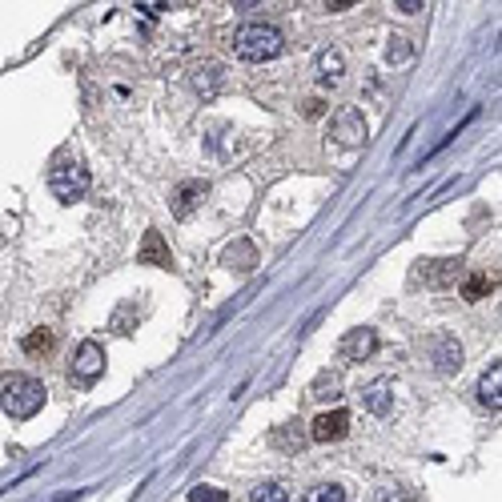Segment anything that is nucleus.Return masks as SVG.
<instances>
[{"instance_id": "1a4fd4ad", "label": "nucleus", "mask_w": 502, "mask_h": 502, "mask_svg": "<svg viewBox=\"0 0 502 502\" xmlns=\"http://www.w3.org/2000/svg\"><path fill=\"white\" fill-rule=\"evenodd\" d=\"M478 402L490 406V410H502V362L482 370V378H478Z\"/></svg>"}, {"instance_id": "6ab92c4d", "label": "nucleus", "mask_w": 502, "mask_h": 502, "mask_svg": "<svg viewBox=\"0 0 502 502\" xmlns=\"http://www.w3.org/2000/svg\"><path fill=\"white\" fill-rule=\"evenodd\" d=\"M450 277H458V261H434V269H430V285H446Z\"/></svg>"}, {"instance_id": "f03ea898", "label": "nucleus", "mask_w": 502, "mask_h": 502, "mask_svg": "<svg viewBox=\"0 0 502 502\" xmlns=\"http://www.w3.org/2000/svg\"><path fill=\"white\" fill-rule=\"evenodd\" d=\"M89 185H93V177H89L81 157H57V165H53V173H49V189L57 202H69V205L81 202V197L89 193Z\"/></svg>"}, {"instance_id": "dca6fc26", "label": "nucleus", "mask_w": 502, "mask_h": 502, "mask_svg": "<svg viewBox=\"0 0 502 502\" xmlns=\"http://www.w3.org/2000/svg\"><path fill=\"white\" fill-rule=\"evenodd\" d=\"M309 502H346V490H342V486H333V482H322V486H314V490H309Z\"/></svg>"}, {"instance_id": "0eeeda50", "label": "nucleus", "mask_w": 502, "mask_h": 502, "mask_svg": "<svg viewBox=\"0 0 502 502\" xmlns=\"http://www.w3.org/2000/svg\"><path fill=\"white\" fill-rule=\"evenodd\" d=\"M346 430H350V414L346 410H330V414H317L314 418L309 438H314V442H338Z\"/></svg>"}, {"instance_id": "9d476101", "label": "nucleus", "mask_w": 502, "mask_h": 502, "mask_svg": "<svg viewBox=\"0 0 502 502\" xmlns=\"http://www.w3.org/2000/svg\"><path fill=\"white\" fill-rule=\"evenodd\" d=\"M205 193H210L205 181H185V185H177V193H173V213H177V218H189V213L205 202Z\"/></svg>"}, {"instance_id": "20e7f679", "label": "nucleus", "mask_w": 502, "mask_h": 502, "mask_svg": "<svg viewBox=\"0 0 502 502\" xmlns=\"http://www.w3.org/2000/svg\"><path fill=\"white\" fill-rule=\"evenodd\" d=\"M189 85H193V93H202V97L210 101V97H218V93L226 89V69H221L218 61L193 65V73H189Z\"/></svg>"}, {"instance_id": "7ed1b4c3", "label": "nucleus", "mask_w": 502, "mask_h": 502, "mask_svg": "<svg viewBox=\"0 0 502 502\" xmlns=\"http://www.w3.org/2000/svg\"><path fill=\"white\" fill-rule=\"evenodd\" d=\"M45 406V386L29 374H9L4 378V414L9 418H33Z\"/></svg>"}, {"instance_id": "aec40b11", "label": "nucleus", "mask_w": 502, "mask_h": 502, "mask_svg": "<svg viewBox=\"0 0 502 502\" xmlns=\"http://www.w3.org/2000/svg\"><path fill=\"white\" fill-rule=\"evenodd\" d=\"M25 350H29V354H45V350H53V333H49V330L29 333V338H25Z\"/></svg>"}, {"instance_id": "412c9836", "label": "nucleus", "mask_w": 502, "mask_h": 502, "mask_svg": "<svg viewBox=\"0 0 502 502\" xmlns=\"http://www.w3.org/2000/svg\"><path fill=\"white\" fill-rule=\"evenodd\" d=\"M189 502H229V498L218 486H193V490H189Z\"/></svg>"}, {"instance_id": "39448f33", "label": "nucleus", "mask_w": 502, "mask_h": 502, "mask_svg": "<svg viewBox=\"0 0 502 502\" xmlns=\"http://www.w3.org/2000/svg\"><path fill=\"white\" fill-rule=\"evenodd\" d=\"M362 406L370 414H378V418H386L390 410H394V382L390 378H374L362 386Z\"/></svg>"}, {"instance_id": "6e6552de", "label": "nucleus", "mask_w": 502, "mask_h": 502, "mask_svg": "<svg viewBox=\"0 0 502 502\" xmlns=\"http://www.w3.org/2000/svg\"><path fill=\"white\" fill-rule=\"evenodd\" d=\"M374 350H378V333L374 330H350L346 338H342V358H346V362H366Z\"/></svg>"}, {"instance_id": "f3484780", "label": "nucleus", "mask_w": 502, "mask_h": 502, "mask_svg": "<svg viewBox=\"0 0 502 502\" xmlns=\"http://www.w3.org/2000/svg\"><path fill=\"white\" fill-rule=\"evenodd\" d=\"M490 285H494V282H490V277H486V274H474L466 285H462V298H466V301H478L486 290H490Z\"/></svg>"}, {"instance_id": "4be33fe9", "label": "nucleus", "mask_w": 502, "mask_h": 502, "mask_svg": "<svg viewBox=\"0 0 502 502\" xmlns=\"http://www.w3.org/2000/svg\"><path fill=\"white\" fill-rule=\"evenodd\" d=\"M390 41H394V45H390V61H402V57H406V45H402V37H390Z\"/></svg>"}, {"instance_id": "2eb2a0df", "label": "nucleus", "mask_w": 502, "mask_h": 502, "mask_svg": "<svg viewBox=\"0 0 502 502\" xmlns=\"http://www.w3.org/2000/svg\"><path fill=\"white\" fill-rule=\"evenodd\" d=\"M338 390H342V374L338 370H322L309 394H314V398H338Z\"/></svg>"}, {"instance_id": "f257e3e1", "label": "nucleus", "mask_w": 502, "mask_h": 502, "mask_svg": "<svg viewBox=\"0 0 502 502\" xmlns=\"http://www.w3.org/2000/svg\"><path fill=\"white\" fill-rule=\"evenodd\" d=\"M282 49H285V41L274 25H245V29H237V37H234V53L242 61H253V65L274 61Z\"/></svg>"}, {"instance_id": "a211bd4d", "label": "nucleus", "mask_w": 502, "mask_h": 502, "mask_svg": "<svg viewBox=\"0 0 502 502\" xmlns=\"http://www.w3.org/2000/svg\"><path fill=\"white\" fill-rule=\"evenodd\" d=\"M253 502H290V494H285L277 482H261L258 490H253Z\"/></svg>"}, {"instance_id": "9b49d317", "label": "nucleus", "mask_w": 502, "mask_h": 502, "mask_svg": "<svg viewBox=\"0 0 502 502\" xmlns=\"http://www.w3.org/2000/svg\"><path fill=\"white\" fill-rule=\"evenodd\" d=\"M333 137L342 141V145H358V141H366V125L362 117L354 113V109H346V113L333 121Z\"/></svg>"}, {"instance_id": "4468645a", "label": "nucleus", "mask_w": 502, "mask_h": 502, "mask_svg": "<svg viewBox=\"0 0 502 502\" xmlns=\"http://www.w3.org/2000/svg\"><path fill=\"white\" fill-rule=\"evenodd\" d=\"M141 261H145V266H173V258H169V250H165L161 234H145V245H141Z\"/></svg>"}, {"instance_id": "ddd939ff", "label": "nucleus", "mask_w": 502, "mask_h": 502, "mask_svg": "<svg viewBox=\"0 0 502 502\" xmlns=\"http://www.w3.org/2000/svg\"><path fill=\"white\" fill-rule=\"evenodd\" d=\"M458 362H462V346H458V342H454V338H438L434 342V366H438V370L450 374Z\"/></svg>"}, {"instance_id": "423d86ee", "label": "nucleus", "mask_w": 502, "mask_h": 502, "mask_svg": "<svg viewBox=\"0 0 502 502\" xmlns=\"http://www.w3.org/2000/svg\"><path fill=\"white\" fill-rule=\"evenodd\" d=\"M101 366H105V350H101L97 342H81L77 354H73V378L93 382L101 374Z\"/></svg>"}, {"instance_id": "5701e85b", "label": "nucleus", "mask_w": 502, "mask_h": 502, "mask_svg": "<svg viewBox=\"0 0 502 502\" xmlns=\"http://www.w3.org/2000/svg\"><path fill=\"white\" fill-rule=\"evenodd\" d=\"M378 502H406V498H402V494H398V490H390V486H386V490L378 494Z\"/></svg>"}, {"instance_id": "f8f14e48", "label": "nucleus", "mask_w": 502, "mask_h": 502, "mask_svg": "<svg viewBox=\"0 0 502 502\" xmlns=\"http://www.w3.org/2000/svg\"><path fill=\"white\" fill-rule=\"evenodd\" d=\"M346 65H342V53L338 49H322L317 53V81L322 85H338Z\"/></svg>"}]
</instances>
